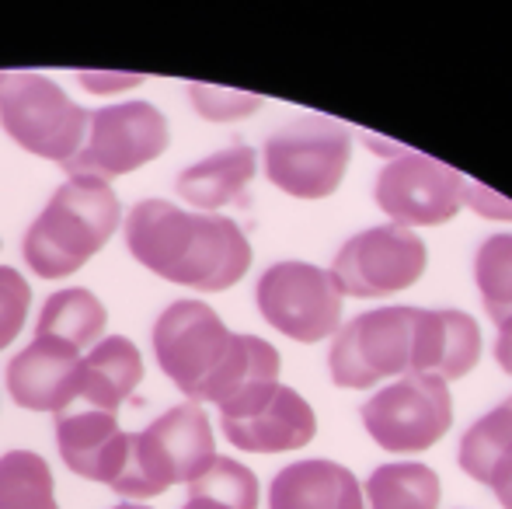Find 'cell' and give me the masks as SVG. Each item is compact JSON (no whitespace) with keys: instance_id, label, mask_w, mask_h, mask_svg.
Instances as JSON below:
<instances>
[{"instance_id":"1","label":"cell","mask_w":512,"mask_h":509,"mask_svg":"<svg viewBox=\"0 0 512 509\" xmlns=\"http://www.w3.org/2000/svg\"><path fill=\"white\" fill-rule=\"evenodd\" d=\"M122 231L129 255L175 286L220 293L241 283L251 269V241L223 213L182 210L168 199H143L129 210Z\"/></svg>"},{"instance_id":"2","label":"cell","mask_w":512,"mask_h":509,"mask_svg":"<svg viewBox=\"0 0 512 509\" xmlns=\"http://www.w3.org/2000/svg\"><path fill=\"white\" fill-rule=\"evenodd\" d=\"M119 224L122 203L112 185L98 178H67L25 231L21 255L42 279L74 276L102 252Z\"/></svg>"},{"instance_id":"3","label":"cell","mask_w":512,"mask_h":509,"mask_svg":"<svg viewBox=\"0 0 512 509\" xmlns=\"http://www.w3.org/2000/svg\"><path fill=\"white\" fill-rule=\"evenodd\" d=\"M216 461V436L203 405H175L150 422L143 433L129 436V454L112 492L122 499L164 496L175 485H192Z\"/></svg>"},{"instance_id":"4","label":"cell","mask_w":512,"mask_h":509,"mask_svg":"<svg viewBox=\"0 0 512 509\" xmlns=\"http://www.w3.org/2000/svg\"><path fill=\"white\" fill-rule=\"evenodd\" d=\"M91 112L46 74H0V129L42 161L67 164L88 140Z\"/></svg>"},{"instance_id":"5","label":"cell","mask_w":512,"mask_h":509,"mask_svg":"<svg viewBox=\"0 0 512 509\" xmlns=\"http://www.w3.org/2000/svg\"><path fill=\"white\" fill-rule=\"evenodd\" d=\"M265 178L293 199H328L338 192L352 157V133L331 116H297L265 140Z\"/></svg>"},{"instance_id":"6","label":"cell","mask_w":512,"mask_h":509,"mask_svg":"<svg viewBox=\"0 0 512 509\" xmlns=\"http://www.w3.org/2000/svg\"><path fill=\"white\" fill-rule=\"evenodd\" d=\"M237 332H230L220 314L203 300H175L154 325L157 367L189 401H209L220 374L234 356Z\"/></svg>"},{"instance_id":"7","label":"cell","mask_w":512,"mask_h":509,"mask_svg":"<svg viewBox=\"0 0 512 509\" xmlns=\"http://www.w3.org/2000/svg\"><path fill=\"white\" fill-rule=\"evenodd\" d=\"M415 318L418 307H377L338 328L328 349L331 384L363 391L387 377H408L415 363Z\"/></svg>"},{"instance_id":"8","label":"cell","mask_w":512,"mask_h":509,"mask_svg":"<svg viewBox=\"0 0 512 509\" xmlns=\"http://www.w3.org/2000/svg\"><path fill=\"white\" fill-rule=\"evenodd\" d=\"M168 119L150 102H119L91 112L88 140L63 164L67 178H98L112 182L143 164L157 161L168 150Z\"/></svg>"},{"instance_id":"9","label":"cell","mask_w":512,"mask_h":509,"mask_svg":"<svg viewBox=\"0 0 512 509\" xmlns=\"http://www.w3.org/2000/svg\"><path fill=\"white\" fill-rule=\"evenodd\" d=\"M342 286L331 269L310 262H276L255 286L258 314L293 342H324L342 328Z\"/></svg>"},{"instance_id":"10","label":"cell","mask_w":512,"mask_h":509,"mask_svg":"<svg viewBox=\"0 0 512 509\" xmlns=\"http://www.w3.org/2000/svg\"><path fill=\"white\" fill-rule=\"evenodd\" d=\"M359 419L387 454H422L453 426L450 387L432 374H408L373 394L359 408Z\"/></svg>"},{"instance_id":"11","label":"cell","mask_w":512,"mask_h":509,"mask_svg":"<svg viewBox=\"0 0 512 509\" xmlns=\"http://www.w3.org/2000/svg\"><path fill=\"white\" fill-rule=\"evenodd\" d=\"M429 248L415 231L398 224H380L359 231L338 248L331 262V276L338 279L345 297L377 300L387 293H401L425 276Z\"/></svg>"},{"instance_id":"12","label":"cell","mask_w":512,"mask_h":509,"mask_svg":"<svg viewBox=\"0 0 512 509\" xmlns=\"http://www.w3.org/2000/svg\"><path fill=\"white\" fill-rule=\"evenodd\" d=\"M467 178L429 154L391 157L373 182V199L398 227H439L464 206Z\"/></svg>"},{"instance_id":"13","label":"cell","mask_w":512,"mask_h":509,"mask_svg":"<svg viewBox=\"0 0 512 509\" xmlns=\"http://www.w3.org/2000/svg\"><path fill=\"white\" fill-rule=\"evenodd\" d=\"M84 353L56 339H32L7 363V394L28 412L60 415L77 405Z\"/></svg>"},{"instance_id":"14","label":"cell","mask_w":512,"mask_h":509,"mask_svg":"<svg viewBox=\"0 0 512 509\" xmlns=\"http://www.w3.org/2000/svg\"><path fill=\"white\" fill-rule=\"evenodd\" d=\"M56 447L74 475L112 489V482L122 475V464H126L129 436L122 433L112 412L74 405L56 415Z\"/></svg>"},{"instance_id":"15","label":"cell","mask_w":512,"mask_h":509,"mask_svg":"<svg viewBox=\"0 0 512 509\" xmlns=\"http://www.w3.org/2000/svg\"><path fill=\"white\" fill-rule=\"evenodd\" d=\"M227 443L248 454H290L307 447L317 436V415L307 398L293 387L279 384L255 412L241 419H220Z\"/></svg>"},{"instance_id":"16","label":"cell","mask_w":512,"mask_h":509,"mask_svg":"<svg viewBox=\"0 0 512 509\" xmlns=\"http://www.w3.org/2000/svg\"><path fill=\"white\" fill-rule=\"evenodd\" d=\"M478 360H481V332L471 314L418 307L411 374H432L450 384L471 374L478 367Z\"/></svg>"},{"instance_id":"17","label":"cell","mask_w":512,"mask_h":509,"mask_svg":"<svg viewBox=\"0 0 512 509\" xmlns=\"http://www.w3.org/2000/svg\"><path fill=\"white\" fill-rule=\"evenodd\" d=\"M269 509H363V485L345 464L310 457L272 478Z\"/></svg>"},{"instance_id":"18","label":"cell","mask_w":512,"mask_h":509,"mask_svg":"<svg viewBox=\"0 0 512 509\" xmlns=\"http://www.w3.org/2000/svg\"><path fill=\"white\" fill-rule=\"evenodd\" d=\"M255 168V150L248 143H234V147L216 150V154L203 157V161L189 164L178 175L175 189L199 213H216L230 203L248 206V185L255 178Z\"/></svg>"},{"instance_id":"19","label":"cell","mask_w":512,"mask_h":509,"mask_svg":"<svg viewBox=\"0 0 512 509\" xmlns=\"http://www.w3.org/2000/svg\"><path fill=\"white\" fill-rule=\"evenodd\" d=\"M143 381V356L126 335H108L98 346L88 349L81 360V391L77 401L102 412H119L133 398V391Z\"/></svg>"},{"instance_id":"20","label":"cell","mask_w":512,"mask_h":509,"mask_svg":"<svg viewBox=\"0 0 512 509\" xmlns=\"http://www.w3.org/2000/svg\"><path fill=\"white\" fill-rule=\"evenodd\" d=\"M108 311L105 304L84 286L60 290L42 304V314L35 321V339H56L74 349H91L102 342Z\"/></svg>"},{"instance_id":"21","label":"cell","mask_w":512,"mask_h":509,"mask_svg":"<svg viewBox=\"0 0 512 509\" xmlns=\"http://www.w3.org/2000/svg\"><path fill=\"white\" fill-rule=\"evenodd\" d=\"M460 468L492 489L512 468V398L481 415L460 440Z\"/></svg>"},{"instance_id":"22","label":"cell","mask_w":512,"mask_h":509,"mask_svg":"<svg viewBox=\"0 0 512 509\" xmlns=\"http://www.w3.org/2000/svg\"><path fill=\"white\" fill-rule=\"evenodd\" d=\"M363 509H439V475L429 464H380L363 485Z\"/></svg>"},{"instance_id":"23","label":"cell","mask_w":512,"mask_h":509,"mask_svg":"<svg viewBox=\"0 0 512 509\" xmlns=\"http://www.w3.org/2000/svg\"><path fill=\"white\" fill-rule=\"evenodd\" d=\"M0 509H60L49 464L32 450L0 454Z\"/></svg>"},{"instance_id":"24","label":"cell","mask_w":512,"mask_h":509,"mask_svg":"<svg viewBox=\"0 0 512 509\" xmlns=\"http://www.w3.org/2000/svg\"><path fill=\"white\" fill-rule=\"evenodd\" d=\"M182 509H258L255 471L230 457H216L189 485V499Z\"/></svg>"},{"instance_id":"25","label":"cell","mask_w":512,"mask_h":509,"mask_svg":"<svg viewBox=\"0 0 512 509\" xmlns=\"http://www.w3.org/2000/svg\"><path fill=\"white\" fill-rule=\"evenodd\" d=\"M474 283L495 325L512 318V234H492L481 241L474 252Z\"/></svg>"},{"instance_id":"26","label":"cell","mask_w":512,"mask_h":509,"mask_svg":"<svg viewBox=\"0 0 512 509\" xmlns=\"http://www.w3.org/2000/svg\"><path fill=\"white\" fill-rule=\"evenodd\" d=\"M189 102L206 123H237L262 109L265 98L251 95V91L216 88V84H189Z\"/></svg>"},{"instance_id":"27","label":"cell","mask_w":512,"mask_h":509,"mask_svg":"<svg viewBox=\"0 0 512 509\" xmlns=\"http://www.w3.org/2000/svg\"><path fill=\"white\" fill-rule=\"evenodd\" d=\"M32 307V286L11 265H0V349H7L21 335Z\"/></svg>"},{"instance_id":"28","label":"cell","mask_w":512,"mask_h":509,"mask_svg":"<svg viewBox=\"0 0 512 509\" xmlns=\"http://www.w3.org/2000/svg\"><path fill=\"white\" fill-rule=\"evenodd\" d=\"M77 81H81L88 91H95V95H105V91H126V88H136V84H143V77L108 74V70H84V74H77Z\"/></svg>"},{"instance_id":"29","label":"cell","mask_w":512,"mask_h":509,"mask_svg":"<svg viewBox=\"0 0 512 509\" xmlns=\"http://www.w3.org/2000/svg\"><path fill=\"white\" fill-rule=\"evenodd\" d=\"M464 199H467V203H471L478 213H485V217H495V220H512V203H506V199H495L492 192H485V189H481V185H471V182H467Z\"/></svg>"},{"instance_id":"30","label":"cell","mask_w":512,"mask_h":509,"mask_svg":"<svg viewBox=\"0 0 512 509\" xmlns=\"http://www.w3.org/2000/svg\"><path fill=\"white\" fill-rule=\"evenodd\" d=\"M495 363L512 377V318L499 321V339H495Z\"/></svg>"},{"instance_id":"31","label":"cell","mask_w":512,"mask_h":509,"mask_svg":"<svg viewBox=\"0 0 512 509\" xmlns=\"http://www.w3.org/2000/svg\"><path fill=\"white\" fill-rule=\"evenodd\" d=\"M492 492H495V499L502 503V509H512V468L492 485Z\"/></svg>"},{"instance_id":"32","label":"cell","mask_w":512,"mask_h":509,"mask_svg":"<svg viewBox=\"0 0 512 509\" xmlns=\"http://www.w3.org/2000/svg\"><path fill=\"white\" fill-rule=\"evenodd\" d=\"M112 509H150V506H143V503H119V506H112Z\"/></svg>"}]
</instances>
